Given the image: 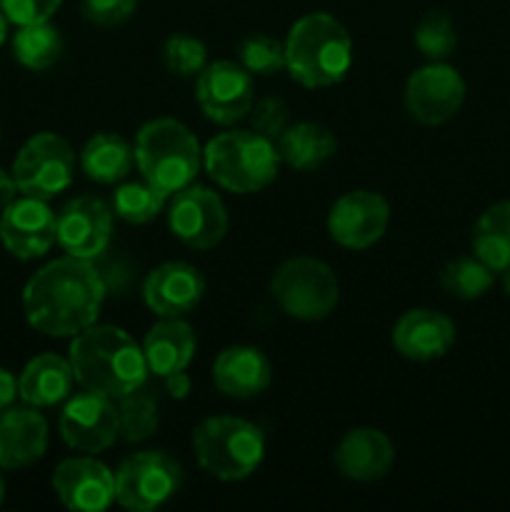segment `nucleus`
I'll return each instance as SVG.
<instances>
[{"label":"nucleus","mask_w":510,"mask_h":512,"mask_svg":"<svg viewBox=\"0 0 510 512\" xmlns=\"http://www.w3.org/2000/svg\"><path fill=\"white\" fill-rule=\"evenodd\" d=\"M105 300V283L90 260H50L30 275L23 288L25 320L50 338H75L98 320Z\"/></svg>","instance_id":"f257e3e1"},{"label":"nucleus","mask_w":510,"mask_h":512,"mask_svg":"<svg viewBox=\"0 0 510 512\" xmlns=\"http://www.w3.org/2000/svg\"><path fill=\"white\" fill-rule=\"evenodd\" d=\"M68 360L80 388L113 400L143 388L150 373L143 348L115 325L93 323L75 335Z\"/></svg>","instance_id":"f03ea898"},{"label":"nucleus","mask_w":510,"mask_h":512,"mask_svg":"<svg viewBox=\"0 0 510 512\" xmlns=\"http://www.w3.org/2000/svg\"><path fill=\"white\" fill-rule=\"evenodd\" d=\"M353 65V40L340 20L308 13L295 20L285 38V70L303 88H330Z\"/></svg>","instance_id":"7ed1b4c3"},{"label":"nucleus","mask_w":510,"mask_h":512,"mask_svg":"<svg viewBox=\"0 0 510 512\" xmlns=\"http://www.w3.org/2000/svg\"><path fill=\"white\" fill-rule=\"evenodd\" d=\"M135 165L160 193L175 195L193 185L203 165L198 138L180 120L155 118L135 135Z\"/></svg>","instance_id":"20e7f679"},{"label":"nucleus","mask_w":510,"mask_h":512,"mask_svg":"<svg viewBox=\"0 0 510 512\" xmlns=\"http://www.w3.org/2000/svg\"><path fill=\"white\" fill-rule=\"evenodd\" d=\"M280 155L273 140L255 130H228L208 140L203 165L210 178L230 193L248 195L278 178Z\"/></svg>","instance_id":"39448f33"},{"label":"nucleus","mask_w":510,"mask_h":512,"mask_svg":"<svg viewBox=\"0 0 510 512\" xmlns=\"http://www.w3.org/2000/svg\"><path fill=\"white\" fill-rule=\"evenodd\" d=\"M193 453L205 473L223 483H238L250 478L263 463V430L230 415L208 418L193 430Z\"/></svg>","instance_id":"423d86ee"},{"label":"nucleus","mask_w":510,"mask_h":512,"mask_svg":"<svg viewBox=\"0 0 510 512\" xmlns=\"http://www.w3.org/2000/svg\"><path fill=\"white\" fill-rule=\"evenodd\" d=\"M270 295L285 315L315 323L335 310L340 285L328 263L310 255H295L273 273Z\"/></svg>","instance_id":"0eeeda50"},{"label":"nucleus","mask_w":510,"mask_h":512,"mask_svg":"<svg viewBox=\"0 0 510 512\" xmlns=\"http://www.w3.org/2000/svg\"><path fill=\"white\" fill-rule=\"evenodd\" d=\"M75 175V153L58 133H35L13 160V178L18 193L28 198L50 200L63 193Z\"/></svg>","instance_id":"6e6552de"},{"label":"nucleus","mask_w":510,"mask_h":512,"mask_svg":"<svg viewBox=\"0 0 510 512\" xmlns=\"http://www.w3.org/2000/svg\"><path fill=\"white\" fill-rule=\"evenodd\" d=\"M180 478V465L163 450L133 453L115 473V503L130 512H150L178 493Z\"/></svg>","instance_id":"1a4fd4ad"},{"label":"nucleus","mask_w":510,"mask_h":512,"mask_svg":"<svg viewBox=\"0 0 510 512\" xmlns=\"http://www.w3.org/2000/svg\"><path fill=\"white\" fill-rule=\"evenodd\" d=\"M465 103V80L453 65L430 60L405 83V110L420 125H443L460 113Z\"/></svg>","instance_id":"9d476101"},{"label":"nucleus","mask_w":510,"mask_h":512,"mask_svg":"<svg viewBox=\"0 0 510 512\" xmlns=\"http://www.w3.org/2000/svg\"><path fill=\"white\" fill-rule=\"evenodd\" d=\"M195 100L215 125L238 123L255 103L253 75L233 60L208 63L195 80Z\"/></svg>","instance_id":"9b49d317"},{"label":"nucleus","mask_w":510,"mask_h":512,"mask_svg":"<svg viewBox=\"0 0 510 512\" xmlns=\"http://www.w3.org/2000/svg\"><path fill=\"white\" fill-rule=\"evenodd\" d=\"M168 225L188 248L210 250L228 233V213L218 193L203 185H188L170 200Z\"/></svg>","instance_id":"f8f14e48"},{"label":"nucleus","mask_w":510,"mask_h":512,"mask_svg":"<svg viewBox=\"0 0 510 512\" xmlns=\"http://www.w3.org/2000/svg\"><path fill=\"white\" fill-rule=\"evenodd\" d=\"M390 223V205L375 190H350L333 203L328 233L348 250H365L378 243Z\"/></svg>","instance_id":"ddd939ff"},{"label":"nucleus","mask_w":510,"mask_h":512,"mask_svg":"<svg viewBox=\"0 0 510 512\" xmlns=\"http://www.w3.org/2000/svg\"><path fill=\"white\" fill-rule=\"evenodd\" d=\"M113 235V208L95 195L68 200L55 215V238L68 255L93 260L108 248Z\"/></svg>","instance_id":"4468645a"},{"label":"nucleus","mask_w":510,"mask_h":512,"mask_svg":"<svg viewBox=\"0 0 510 512\" xmlns=\"http://www.w3.org/2000/svg\"><path fill=\"white\" fill-rule=\"evenodd\" d=\"M60 435L78 453L95 455L108 450L118 440V408L113 398L90 390L68 398L60 413Z\"/></svg>","instance_id":"2eb2a0df"},{"label":"nucleus","mask_w":510,"mask_h":512,"mask_svg":"<svg viewBox=\"0 0 510 512\" xmlns=\"http://www.w3.org/2000/svg\"><path fill=\"white\" fill-rule=\"evenodd\" d=\"M0 243L13 258L35 260L43 258L58 238H55V213L48 200L15 198L0 213Z\"/></svg>","instance_id":"dca6fc26"},{"label":"nucleus","mask_w":510,"mask_h":512,"mask_svg":"<svg viewBox=\"0 0 510 512\" xmlns=\"http://www.w3.org/2000/svg\"><path fill=\"white\" fill-rule=\"evenodd\" d=\"M53 490L75 512H100L115 503V473L93 455L68 458L55 468Z\"/></svg>","instance_id":"f3484780"},{"label":"nucleus","mask_w":510,"mask_h":512,"mask_svg":"<svg viewBox=\"0 0 510 512\" xmlns=\"http://www.w3.org/2000/svg\"><path fill=\"white\" fill-rule=\"evenodd\" d=\"M205 278L195 265L168 260L150 270L143 283V300L158 318H185L200 305Z\"/></svg>","instance_id":"a211bd4d"},{"label":"nucleus","mask_w":510,"mask_h":512,"mask_svg":"<svg viewBox=\"0 0 510 512\" xmlns=\"http://www.w3.org/2000/svg\"><path fill=\"white\" fill-rule=\"evenodd\" d=\"M333 463L338 473L353 483H375L393 468L395 448L383 430L353 428L340 438Z\"/></svg>","instance_id":"6ab92c4d"},{"label":"nucleus","mask_w":510,"mask_h":512,"mask_svg":"<svg viewBox=\"0 0 510 512\" xmlns=\"http://www.w3.org/2000/svg\"><path fill=\"white\" fill-rule=\"evenodd\" d=\"M455 343V323L433 308H415L400 315L393 328V348L415 363L443 358Z\"/></svg>","instance_id":"aec40b11"},{"label":"nucleus","mask_w":510,"mask_h":512,"mask_svg":"<svg viewBox=\"0 0 510 512\" xmlns=\"http://www.w3.org/2000/svg\"><path fill=\"white\" fill-rule=\"evenodd\" d=\"M48 448V423L38 408L23 405L0 413V470H20L40 460Z\"/></svg>","instance_id":"412c9836"},{"label":"nucleus","mask_w":510,"mask_h":512,"mask_svg":"<svg viewBox=\"0 0 510 512\" xmlns=\"http://www.w3.org/2000/svg\"><path fill=\"white\" fill-rule=\"evenodd\" d=\"M273 380V368L263 350L250 345H230L215 358L213 383L223 395L248 400L265 393Z\"/></svg>","instance_id":"4be33fe9"},{"label":"nucleus","mask_w":510,"mask_h":512,"mask_svg":"<svg viewBox=\"0 0 510 512\" xmlns=\"http://www.w3.org/2000/svg\"><path fill=\"white\" fill-rule=\"evenodd\" d=\"M73 383L75 375L70 368V360L55 353H43L35 355L23 368L18 378V393L25 405H33L38 410L53 408V405L70 398Z\"/></svg>","instance_id":"5701e85b"},{"label":"nucleus","mask_w":510,"mask_h":512,"mask_svg":"<svg viewBox=\"0 0 510 512\" xmlns=\"http://www.w3.org/2000/svg\"><path fill=\"white\" fill-rule=\"evenodd\" d=\"M143 353L150 373L160 378L185 370L195 355L193 328L183 318H160L145 333Z\"/></svg>","instance_id":"b1692460"},{"label":"nucleus","mask_w":510,"mask_h":512,"mask_svg":"<svg viewBox=\"0 0 510 512\" xmlns=\"http://www.w3.org/2000/svg\"><path fill=\"white\" fill-rule=\"evenodd\" d=\"M275 148H278L283 163L308 173V170H318L320 165H325L338 153V140H335L330 128L313 123V120H305V123L288 125V130L280 135Z\"/></svg>","instance_id":"393cba45"},{"label":"nucleus","mask_w":510,"mask_h":512,"mask_svg":"<svg viewBox=\"0 0 510 512\" xmlns=\"http://www.w3.org/2000/svg\"><path fill=\"white\" fill-rule=\"evenodd\" d=\"M135 163V148L118 133H95L80 150V168L103 185L120 183Z\"/></svg>","instance_id":"a878e982"},{"label":"nucleus","mask_w":510,"mask_h":512,"mask_svg":"<svg viewBox=\"0 0 510 512\" xmlns=\"http://www.w3.org/2000/svg\"><path fill=\"white\" fill-rule=\"evenodd\" d=\"M470 245L475 258L483 260L495 273L510 268V200H500L480 215Z\"/></svg>","instance_id":"bb28decb"},{"label":"nucleus","mask_w":510,"mask_h":512,"mask_svg":"<svg viewBox=\"0 0 510 512\" xmlns=\"http://www.w3.org/2000/svg\"><path fill=\"white\" fill-rule=\"evenodd\" d=\"M13 55L23 68L48 70L63 55V35L50 20L33 25H18L13 35Z\"/></svg>","instance_id":"cd10ccee"},{"label":"nucleus","mask_w":510,"mask_h":512,"mask_svg":"<svg viewBox=\"0 0 510 512\" xmlns=\"http://www.w3.org/2000/svg\"><path fill=\"white\" fill-rule=\"evenodd\" d=\"M495 270L488 268L475 255H465V258L450 260L440 273V285L445 293H450L458 300H478L493 288Z\"/></svg>","instance_id":"c85d7f7f"},{"label":"nucleus","mask_w":510,"mask_h":512,"mask_svg":"<svg viewBox=\"0 0 510 512\" xmlns=\"http://www.w3.org/2000/svg\"><path fill=\"white\" fill-rule=\"evenodd\" d=\"M115 408H118V438H123L125 443H143L158 430V403L140 388L118 398Z\"/></svg>","instance_id":"c756f323"},{"label":"nucleus","mask_w":510,"mask_h":512,"mask_svg":"<svg viewBox=\"0 0 510 512\" xmlns=\"http://www.w3.org/2000/svg\"><path fill=\"white\" fill-rule=\"evenodd\" d=\"M168 195L143 180V183H125L113 193V213L130 225H145L163 213Z\"/></svg>","instance_id":"7c9ffc66"},{"label":"nucleus","mask_w":510,"mask_h":512,"mask_svg":"<svg viewBox=\"0 0 510 512\" xmlns=\"http://www.w3.org/2000/svg\"><path fill=\"white\" fill-rule=\"evenodd\" d=\"M413 40L420 53L428 60H445L453 53L455 45H458V33H455V25L448 13H443V10H428L420 18Z\"/></svg>","instance_id":"2f4dec72"},{"label":"nucleus","mask_w":510,"mask_h":512,"mask_svg":"<svg viewBox=\"0 0 510 512\" xmlns=\"http://www.w3.org/2000/svg\"><path fill=\"white\" fill-rule=\"evenodd\" d=\"M238 60L250 75H268L285 70V43L265 33H250L240 40Z\"/></svg>","instance_id":"473e14b6"},{"label":"nucleus","mask_w":510,"mask_h":512,"mask_svg":"<svg viewBox=\"0 0 510 512\" xmlns=\"http://www.w3.org/2000/svg\"><path fill=\"white\" fill-rule=\"evenodd\" d=\"M165 68L180 78H193L200 70L208 65V50H205L203 40L193 38V35L175 33L165 40Z\"/></svg>","instance_id":"72a5a7b5"},{"label":"nucleus","mask_w":510,"mask_h":512,"mask_svg":"<svg viewBox=\"0 0 510 512\" xmlns=\"http://www.w3.org/2000/svg\"><path fill=\"white\" fill-rule=\"evenodd\" d=\"M248 118H250V125H253L255 133H260L263 138L278 143V138L285 133V130H288V125H290V110H288V105H285V100L268 95V98L255 100L253 108H250V113H248Z\"/></svg>","instance_id":"f704fd0d"},{"label":"nucleus","mask_w":510,"mask_h":512,"mask_svg":"<svg viewBox=\"0 0 510 512\" xmlns=\"http://www.w3.org/2000/svg\"><path fill=\"white\" fill-rule=\"evenodd\" d=\"M138 10V0H83L80 13L88 23L100 28H118L128 23Z\"/></svg>","instance_id":"c9c22d12"},{"label":"nucleus","mask_w":510,"mask_h":512,"mask_svg":"<svg viewBox=\"0 0 510 512\" xmlns=\"http://www.w3.org/2000/svg\"><path fill=\"white\" fill-rule=\"evenodd\" d=\"M63 0H0V10L13 25L45 23L58 13Z\"/></svg>","instance_id":"e433bc0d"},{"label":"nucleus","mask_w":510,"mask_h":512,"mask_svg":"<svg viewBox=\"0 0 510 512\" xmlns=\"http://www.w3.org/2000/svg\"><path fill=\"white\" fill-rule=\"evenodd\" d=\"M15 398H20L18 378H15L8 368H3V365H0V413H3V410H8L10 405L15 403Z\"/></svg>","instance_id":"4c0bfd02"},{"label":"nucleus","mask_w":510,"mask_h":512,"mask_svg":"<svg viewBox=\"0 0 510 512\" xmlns=\"http://www.w3.org/2000/svg\"><path fill=\"white\" fill-rule=\"evenodd\" d=\"M165 390H168L170 398L175 400H185L190 395V388H193V380L185 370H178V373H170L165 375Z\"/></svg>","instance_id":"58836bf2"},{"label":"nucleus","mask_w":510,"mask_h":512,"mask_svg":"<svg viewBox=\"0 0 510 512\" xmlns=\"http://www.w3.org/2000/svg\"><path fill=\"white\" fill-rule=\"evenodd\" d=\"M15 195H18V185H15L13 173H8V170L0 168V213H3L10 203H13Z\"/></svg>","instance_id":"ea45409f"},{"label":"nucleus","mask_w":510,"mask_h":512,"mask_svg":"<svg viewBox=\"0 0 510 512\" xmlns=\"http://www.w3.org/2000/svg\"><path fill=\"white\" fill-rule=\"evenodd\" d=\"M500 285H503L505 295H508V298H510V268L500 270Z\"/></svg>","instance_id":"a19ab883"},{"label":"nucleus","mask_w":510,"mask_h":512,"mask_svg":"<svg viewBox=\"0 0 510 512\" xmlns=\"http://www.w3.org/2000/svg\"><path fill=\"white\" fill-rule=\"evenodd\" d=\"M5 38H8V18H5L3 10H0V45L5 43Z\"/></svg>","instance_id":"79ce46f5"},{"label":"nucleus","mask_w":510,"mask_h":512,"mask_svg":"<svg viewBox=\"0 0 510 512\" xmlns=\"http://www.w3.org/2000/svg\"><path fill=\"white\" fill-rule=\"evenodd\" d=\"M3 498H5V480L3 475H0V503H3Z\"/></svg>","instance_id":"37998d69"}]
</instances>
